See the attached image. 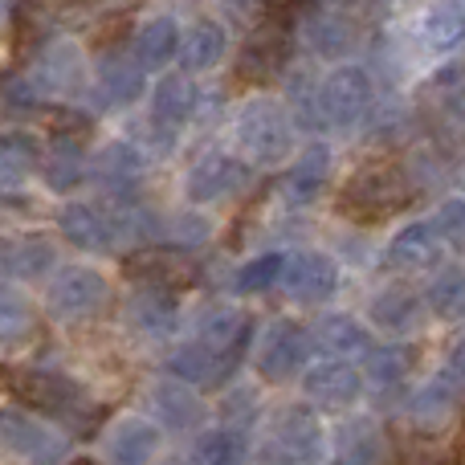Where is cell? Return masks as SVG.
Returning a JSON list of instances; mask_svg holds the SVG:
<instances>
[{
  "label": "cell",
  "mask_w": 465,
  "mask_h": 465,
  "mask_svg": "<svg viewBox=\"0 0 465 465\" xmlns=\"http://www.w3.org/2000/svg\"><path fill=\"white\" fill-rule=\"evenodd\" d=\"M409 172L392 160H371L355 172L343 184V196H339V209L351 221H384L392 213H401L409 204Z\"/></svg>",
  "instance_id": "cell-1"
},
{
  "label": "cell",
  "mask_w": 465,
  "mask_h": 465,
  "mask_svg": "<svg viewBox=\"0 0 465 465\" xmlns=\"http://www.w3.org/2000/svg\"><path fill=\"white\" fill-rule=\"evenodd\" d=\"M237 139L253 163H278L294 147V127H290L286 111L278 103L253 98V103H245V111L237 119Z\"/></svg>",
  "instance_id": "cell-2"
},
{
  "label": "cell",
  "mask_w": 465,
  "mask_h": 465,
  "mask_svg": "<svg viewBox=\"0 0 465 465\" xmlns=\"http://www.w3.org/2000/svg\"><path fill=\"white\" fill-rule=\"evenodd\" d=\"M371 94H376V90H371L368 70H360V65H339L319 86L322 123H331V127H355V123L368 114Z\"/></svg>",
  "instance_id": "cell-3"
},
{
  "label": "cell",
  "mask_w": 465,
  "mask_h": 465,
  "mask_svg": "<svg viewBox=\"0 0 465 465\" xmlns=\"http://www.w3.org/2000/svg\"><path fill=\"white\" fill-rule=\"evenodd\" d=\"M106 306V278L90 265H74V270H62L49 286V311L65 322H82L94 319Z\"/></svg>",
  "instance_id": "cell-4"
},
{
  "label": "cell",
  "mask_w": 465,
  "mask_h": 465,
  "mask_svg": "<svg viewBox=\"0 0 465 465\" xmlns=\"http://www.w3.org/2000/svg\"><path fill=\"white\" fill-rule=\"evenodd\" d=\"M322 450V433L319 420L302 409H290L282 417V425L273 429V437L265 441V458L262 465H311Z\"/></svg>",
  "instance_id": "cell-5"
},
{
  "label": "cell",
  "mask_w": 465,
  "mask_h": 465,
  "mask_svg": "<svg viewBox=\"0 0 465 465\" xmlns=\"http://www.w3.org/2000/svg\"><path fill=\"white\" fill-rule=\"evenodd\" d=\"M57 225H62L65 241L78 249H106L114 245L119 237H127L131 232V217L127 213H119V217H106L98 204H65L62 217H57Z\"/></svg>",
  "instance_id": "cell-6"
},
{
  "label": "cell",
  "mask_w": 465,
  "mask_h": 465,
  "mask_svg": "<svg viewBox=\"0 0 465 465\" xmlns=\"http://www.w3.org/2000/svg\"><path fill=\"white\" fill-rule=\"evenodd\" d=\"M290 57V25L286 21H262L253 29V37L245 41V49H241V62H237V74L241 78H273V74L286 65Z\"/></svg>",
  "instance_id": "cell-7"
},
{
  "label": "cell",
  "mask_w": 465,
  "mask_h": 465,
  "mask_svg": "<svg viewBox=\"0 0 465 465\" xmlns=\"http://www.w3.org/2000/svg\"><path fill=\"white\" fill-rule=\"evenodd\" d=\"M306 351H311V335L298 322H273L262 339L257 368H262L265 380H286L306 363Z\"/></svg>",
  "instance_id": "cell-8"
},
{
  "label": "cell",
  "mask_w": 465,
  "mask_h": 465,
  "mask_svg": "<svg viewBox=\"0 0 465 465\" xmlns=\"http://www.w3.org/2000/svg\"><path fill=\"white\" fill-rule=\"evenodd\" d=\"M249 184V168L232 155H204L193 172H188V196L196 204H213V201H229L232 193Z\"/></svg>",
  "instance_id": "cell-9"
},
{
  "label": "cell",
  "mask_w": 465,
  "mask_h": 465,
  "mask_svg": "<svg viewBox=\"0 0 465 465\" xmlns=\"http://www.w3.org/2000/svg\"><path fill=\"white\" fill-rule=\"evenodd\" d=\"M282 282H286L290 298H298V302H327L339 286V270L327 253H298L286 262Z\"/></svg>",
  "instance_id": "cell-10"
},
{
  "label": "cell",
  "mask_w": 465,
  "mask_h": 465,
  "mask_svg": "<svg viewBox=\"0 0 465 465\" xmlns=\"http://www.w3.org/2000/svg\"><path fill=\"white\" fill-rule=\"evenodd\" d=\"M8 384H13L8 392H13L16 401L33 404V409H41V412H54V417H62V412H70L74 404H78V388L65 376H54V371H16Z\"/></svg>",
  "instance_id": "cell-11"
},
{
  "label": "cell",
  "mask_w": 465,
  "mask_h": 465,
  "mask_svg": "<svg viewBox=\"0 0 465 465\" xmlns=\"http://www.w3.org/2000/svg\"><path fill=\"white\" fill-rule=\"evenodd\" d=\"M143 172H147L143 152H139V147H131V143H111L94 160L98 184H103L111 196H119V201H127V196L135 193L139 180H143Z\"/></svg>",
  "instance_id": "cell-12"
},
{
  "label": "cell",
  "mask_w": 465,
  "mask_h": 465,
  "mask_svg": "<svg viewBox=\"0 0 465 465\" xmlns=\"http://www.w3.org/2000/svg\"><path fill=\"white\" fill-rule=\"evenodd\" d=\"M360 371L351 363H314L306 371V396L322 409H347L360 396Z\"/></svg>",
  "instance_id": "cell-13"
},
{
  "label": "cell",
  "mask_w": 465,
  "mask_h": 465,
  "mask_svg": "<svg viewBox=\"0 0 465 465\" xmlns=\"http://www.w3.org/2000/svg\"><path fill=\"white\" fill-rule=\"evenodd\" d=\"M225 49H229L225 25L221 21H196L193 29L184 33V41L176 45V54H180V65L196 74V70H213V65L225 57Z\"/></svg>",
  "instance_id": "cell-14"
},
{
  "label": "cell",
  "mask_w": 465,
  "mask_h": 465,
  "mask_svg": "<svg viewBox=\"0 0 465 465\" xmlns=\"http://www.w3.org/2000/svg\"><path fill=\"white\" fill-rule=\"evenodd\" d=\"M351 16L339 5H319L306 16V37H311L314 54L322 57H343V49L351 45Z\"/></svg>",
  "instance_id": "cell-15"
},
{
  "label": "cell",
  "mask_w": 465,
  "mask_h": 465,
  "mask_svg": "<svg viewBox=\"0 0 465 465\" xmlns=\"http://www.w3.org/2000/svg\"><path fill=\"white\" fill-rule=\"evenodd\" d=\"M127 273L135 282H147L143 290H160V294H172L184 282H193V265L176 253H135L127 262Z\"/></svg>",
  "instance_id": "cell-16"
},
{
  "label": "cell",
  "mask_w": 465,
  "mask_h": 465,
  "mask_svg": "<svg viewBox=\"0 0 465 465\" xmlns=\"http://www.w3.org/2000/svg\"><path fill=\"white\" fill-rule=\"evenodd\" d=\"M437 257H441V237L429 221L401 229L388 245V265H396V270H420V265H433Z\"/></svg>",
  "instance_id": "cell-17"
},
{
  "label": "cell",
  "mask_w": 465,
  "mask_h": 465,
  "mask_svg": "<svg viewBox=\"0 0 465 465\" xmlns=\"http://www.w3.org/2000/svg\"><path fill=\"white\" fill-rule=\"evenodd\" d=\"M152 111L160 127H184L196 111V86L184 78V74H168V78L155 82L152 90Z\"/></svg>",
  "instance_id": "cell-18"
},
{
  "label": "cell",
  "mask_w": 465,
  "mask_h": 465,
  "mask_svg": "<svg viewBox=\"0 0 465 465\" xmlns=\"http://www.w3.org/2000/svg\"><path fill=\"white\" fill-rule=\"evenodd\" d=\"M327 180H331V152L322 143H314V147H306L302 160L290 168L286 193H290L294 204H311V201H319V193L327 188Z\"/></svg>",
  "instance_id": "cell-19"
},
{
  "label": "cell",
  "mask_w": 465,
  "mask_h": 465,
  "mask_svg": "<svg viewBox=\"0 0 465 465\" xmlns=\"http://www.w3.org/2000/svg\"><path fill=\"white\" fill-rule=\"evenodd\" d=\"M152 412H155V420L160 425H168V429H193L196 420L204 417V404H201V396L193 392V388H184V384H160L152 392Z\"/></svg>",
  "instance_id": "cell-20"
},
{
  "label": "cell",
  "mask_w": 465,
  "mask_h": 465,
  "mask_svg": "<svg viewBox=\"0 0 465 465\" xmlns=\"http://www.w3.org/2000/svg\"><path fill=\"white\" fill-rule=\"evenodd\" d=\"M54 265V245L41 237H13L0 241V270L13 278H41Z\"/></svg>",
  "instance_id": "cell-21"
},
{
  "label": "cell",
  "mask_w": 465,
  "mask_h": 465,
  "mask_svg": "<svg viewBox=\"0 0 465 465\" xmlns=\"http://www.w3.org/2000/svg\"><path fill=\"white\" fill-rule=\"evenodd\" d=\"M176 45H180V29L172 16H155L139 29L135 37V65L139 70H160L176 57Z\"/></svg>",
  "instance_id": "cell-22"
},
{
  "label": "cell",
  "mask_w": 465,
  "mask_h": 465,
  "mask_svg": "<svg viewBox=\"0 0 465 465\" xmlns=\"http://www.w3.org/2000/svg\"><path fill=\"white\" fill-rule=\"evenodd\" d=\"M98 94L106 106H127L143 94V70L127 57H106L98 65Z\"/></svg>",
  "instance_id": "cell-23"
},
{
  "label": "cell",
  "mask_w": 465,
  "mask_h": 465,
  "mask_svg": "<svg viewBox=\"0 0 465 465\" xmlns=\"http://www.w3.org/2000/svg\"><path fill=\"white\" fill-rule=\"evenodd\" d=\"M160 450V429L147 420H123L111 433V458L114 465H147Z\"/></svg>",
  "instance_id": "cell-24"
},
{
  "label": "cell",
  "mask_w": 465,
  "mask_h": 465,
  "mask_svg": "<svg viewBox=\"0 0 465 465\" xmlns=\"http://www.w3.org/2000/svg\"><path fill=\"white\" fill-rule=\"evenodd\" d=\"M380 461V429L371 420H347L335 437L331 465H376Z\"/></svg>",
  "instance_id": "cell-25"
},
{
  "label": "cell",
  "mask_w": 465,
  "mask_h": 465,
  "mask_svg": "<svg viewBox=\"0 0 465 465\" xmlns=\"http://www.w3.org/2000/svg\"><path fill=\"white\" fill-rule=\"evenodd\" d=\"M127 322H135L147 335H168L176 327V302H172V294H160V290H139L127 302Z\"/></svg>",
  "instance_id": "cell-26"
},
{
  "label": "cell",
  "mask_w": 465,
  "mask_h": 465,
  "mask_svg": "<svg viewBox=\"0 0 465 465\" xmlns=\"http://www.w3.org/2000/svg\"><path fill=\"white\" fill-rule=\"evenodd\" d=\"M420 311H425V302H420L412 290H404V286L384 290V294L371 302V319H376L380 327H388V331H412L420 322Z\"/></svg>",
  "instance_id": "cell-27"
},
{
  "label": "cell",
  "mask_w": 465,
  "mask_h": 465,
  "mask_svg": "<svg viewBox=\"0 0 465 465\" xmlns=\"http://www.w3.org/2000/svg\"><path fill=\"white\" fill-rule=\"evenodd\" d=\"M319 347L331 351V355H363L371 347V339L355 319H347V314H331V319L319 322Z\"/></svg>",
  "instance_id": "cell-28"
},
{
  "label": "cell",
  "mask_w": 465,
  "mask_h": 465,
  "mask_svg": "<svg viewBox=\"0 0 465 465\" xmlns=\"http://www.w3.org/2000/svg\"><path fill=\"white\" fill-rule=\"evenodd\" d=\"M412 347H401V343H388V347H376L368 355V380L371 388H396L409 380L412 371Z\"/></svg>",
  "instance_id": "cell-29"
},
{
  "label": "cell",
  "mask_w": 465,
  "mask_h": 465,
  "mask_svg": "<svg viewBox=\"0 0 465 465\" xmlns=\"http://www.w3.org/2000/svg\"><path fill=\"white\" fill-rule=\"evenodd\" d=\"M37 319L25 294H16L13 286H0V343H21L33 335Z\"/></svg>",
  "instance_id": "cell-30"
},
{
  "label": "cell",
  "mask_w": 465,
  "mask_h": 465,
  "mask_svg": "<svg viewBox=\"0 0 465 465\" xmlns=\"http://www.w3.org/2000/svg\"><path fill=\"white\" fill-rule=\"evenodd\" d=\"M249 453L245 445V433L241 429H213V433L201 437V445H196V461L201 465H241Z\"/></svg>",
  "instance_id": "cell-31"
},
{
  "label": "cell",
  "mask_w": 465,
  "mask_h": 465,
  "mask_svg": "<svg viewBox=\"0 0 465 465\" xmlns=\"http://www.w3.org/2000/svg\"><path fill=\"white\" fill-rule=\"evenodd\" d=\"M37 160H41V152L29 131H5L0 135V176L5 180L25 176L29 168H37Z\"/></svg>",
  "instance_id": "cell-32"
},
{
  "label": "cell",
  "mask_w": 465,
  "mask_h": 465,
  "mask_svg": "<svg viewBox=\"0 0 465 465\" xmlns=\"http://www.w3.org/2000/svg\"><path fill=\"white\" fill-rule=\"evenodd\" d=\"M458 404V380L453 376H437V380H429L425 388H420L417 396H412V412H417L420 420H445L450 417V409Z\"/></svg>",
  "instance_id": "cell-33"
},
{
  "label": "cell",
  "mask_w": 465,
  "mask_h": 465,
  "mask_svg": "<svg viewBox=\"0 0 465 465\" xmlns=\"http://www.w3.org/2000/svg\"><path fill=\"white\" fill-rule=\"evenodd\" d=\"M82 78V54L74 45H49L45 62H41V82L49 90H74Z\"/></svg>",
  "instance_id": "cell-34"
},
{
  "label": "cell",
  "mask_w": 465,
  "mask_h": 465,
  "mask_svg": "<svg viewBox=\"0 0 465 465\" xmlns=\"http://www.w3.org/2000/svg\"><path fill=\"white\" fill-rule=\"evenodd\" d=\"M168 376L172 384H204V380H213V355L204 351L201 343H184L176 347V351L168 355Z\"/></svg>",
  "instance_id": "cell-35"
},
{
  "label": "cell",
  "mask_w": 465,
  "mask_h": 465,
  "mask_svg": "<svg viewBox=\"0 0 465 465\" xmlns=\"http://www.w3.org/2000/svg\"><path fill=\"white\" fill-rule=\"evenodd\" d=\"M45 180L49 188H74L82 180V152L74 147V139H57L45 155Z\"/></svg>",
  "instance_id": "cell-36"
},
{
  "label": "cell",
  "mask_w": 465,
  "mask_h": 465,
  "mask_svg": "<svg viewBox=\"0 0 465 465\" xmlns=\"http://www.w3.org/2000/svg\"><path fill=\"white\" fill-rule=\"evenodd\" d=\"M45 441V429L37 420L21 417V412H0V450L8 453H37V445Z\"/></svg>",
  "instance_id": "cell-37"
},
{
  "label": "cell",
  "mask_w": 465,
  "mask_h": 465,
  "mask_svg": "<svg viewBox=\"0 0 465 465\" xmlns=\"http://www.w3.org/2000/svg\"><path fill=\"white\" fill-rule=\"evenodd\" d=\"M282 270H286V257L282 253H262V257H253V262H245V270L237 273V286L245 290V294H262V290L278 286Z\"/></svg>",
  "instance_id": "cell-38"
},
{
  "label": "cell",
  "mask_w": 465,
  "mask_h": 465,
  "mask_svg": "<svg viewBox=\"0 0 465 465\" xmlns=\"http://www.w3.org/2000/svg\"><path fill=\"white\" fill-rule=\"evenodd\" d=\"M461 298H465V290H461L458 270H445L441 278L429 286V306H433L437 314H445V319H453V314L461 311Z\"/></svg>",
  "instance_id": "cell-39"
},
{
  "label": "cell",
  "mask_w": 465,
  "mask_h": 465,
  "mask_svg": "<svg viewBox=\"0 0 465 465\" xmlns=\"http://www.w3.org/2000/svg\"><path fill=\"white\" fill-rule=\"evenodd\" d=\"M294 106H298V127L306 131H322V111H319V94L306 90V82H294Z\"/></svg>",
  "instance_id": "cell-40"
},
{
  "label": "cell",
  "mask_w": 465,
  "mask_h": 465,
  "mask_svg": "<svg viewBox=\"0 0 465 465\" xmlns=\"http://www.w3.org/2000/svg\"><path fill=\"white\" fill-rule=\"evenodd\" d=\"M461 217H465V209H461L458 196H453V201H445V204H441L437 221H429V225H433V232H437L441 241H445V237L458 241V237H461Z\"/></svg>",
  "instance_id": "cell-41"
},
{
  "label": "cell",
  "mask_w": 465,
  "mask_h": 465,
  "mask_svg": "<svg viewBox=\"0 0 465 465\" xmlns=\"http://www.w3.org/2000/svg\"><path fill=\"white\" fill-rule=\"evenodd\" d=\"M172 237L184 241V245H196V241L209 237V221L204 217H180V221H172Z\"/></svg>",
  "instance_id": "cell-42"
},
{
  "label": "cell",
  "mask_w": 465,
  "mask_h": 465,
  "mask_svg": "<svg viewBox=\"0 0 465 465\" xmlns=\"http://www.w3.org/2000/svg\"><path fill=\"white\" fill-rule=\"evenodd\" d=\"M62 453H65V441H62V437H49V433H45V441L37 445L33 461H37V465H54V461H62Z\"/></svg>",
  "instance_id": "cell-43"
},
{
  "label": "cell",
  "mask_w": 465,
  "mask_h": 465,
  "mask_svg": "<svg viewBox=\"0 0 465 465\" xmlns=\"http://www.w3.org/2000/svg\"><path fill=\"white\" fill-rule=\"evenodd\" d=\"M5 103L8 106H33L29 82H5Z\"/></svg>",
  "instance_id": "cell-44"
},
{
  "label": "cell",
  "mask_w": 465,
  "mask_h": 465,
  "mask_svg": "<svg viewBox=\"0 0 465 465\" xmlns=\"http://www.w3.org/2000/svg\"><path fill=\"white\" fill-rule=\"evenodd\" d=\"M74 465H98V461H74Z\"/></svg>",
  "instance_id": "cell-45"
}]
</instances>
